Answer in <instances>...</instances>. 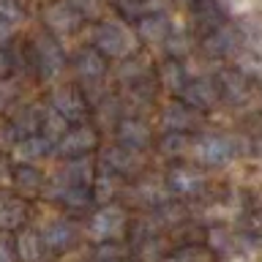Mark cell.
<instances>
[{
    "label": "cell",
    "instance_id": "cell-4",
    "mask_svg": "<svg viewBox=\"0 0 262 262\" xmlns=\"http://www.w3.org/2000/svg\"><path fill=\"white\" fill-rule=\"evenodd\" d=\"M139 36H142L147 44H161V41L169 38V22L164 14H147L139 19Z\"/></svg>",
    "mask_w": 262,
    "mask_h": 262
},
{
    "label": "cell",
    "instance_id": "cell-11",
    "mask_svg": "<svg viewBox=\"0 0 262 262\" xmlns=\"http://www.w3.org/2000/svg\"><path fill=\"white\" fill-rule=\"evenodd\" d=\"M205 49H208L210 55H219V57L229 55V52L235 49V36H232V30L216 28L208 38H205Z\"/></svg>",
    "mask_w": 262,
    "mask_h": 262
},
{
    "label": "cell",
    "instance_id": "cell-28",
    "mask_svg": "<svg viewBox=\"0 0 262 262\" xmlns=\"http://www.w3.org/2000/svg\"><path fill=\"white\" fill-rule=\"evenodd\" d=\"M186 3H196V0H186Z\"/></svg>",
    "mask_w": 262,
    "mask_h": 262
},
{
    "label": "cell",
    "instance_id": "cell-2",
    "mask_svg": "<svg viewBox=\"0 0 262 262\" xmlns=\"http://www.w3.org/2000/svg\"><path fill=\"white\" fill-rule=\"evenodd\" d=\"M77 19L79 16L74 14V8L66 3V0H57V3L47 6V11H44L47 28L55 30V33H71L74 28H77Z\"/></svg>",
    "mask_w": 262,
    "mask_h": 262
},
{
    "label": "cell",
    "instance_id": "cell-15",
    "mask_svg": "<svg viewBox=\"0 0 262 262\" xmlns=\"http://www.w3.org/2000/svg\"><path fill=\"white\" fill-rule=\"evenodd\" d=\"M71 237H74V229L66 224V221H52V224L47 227V232H44V241H47L49 246H55V249L69 246Z\"/></svg>",
    "mask_w": 262,
    "mask_h": 262
},
{
    "label": "cell",
    "instance_id": "cell-10",
    "mask_svg": "<svg viewBox=\"0 0 262 262\" xmlns=\"http://www.w3.org/2000/svg\"><path fill=\"white\" fill-rule=\"evenodd\" d=\"M216 85H219L216 88L219 93H224L227 98H232V101H237V98L246 96V77L241 71H221Z\"/></svg>",
    "mask_w": 262,
    "mask_h": 262
},
{
    "label": "cell",
    "instance_id": "cell-24",
    "mask_svg": "<svg viewBox=\"0 0 262 262\" xmlns=\"http://www.w3.org/2000/svg\"><path fill=\"white\" fill-rule=\"evenodd\" d=\"M167 49H169V55H186L188 52L186 36H169L167 38Z\"/></svg>",
    "mask_w": 262,
    "mask_h": 262
},
{
    "label": "cell",
    "instance_id": "cell-9",
    "mask_svg": "<svg viewBox=\"0 0 262 262\" xmlns=\"http://www.w3.org/2000/svg\"><path fill=\"white\" fill-rule=\"evenodd\" d=\"M164 123H167V128L172 131V134H183L186 128H191L196 123V115L191 106L186 104H172L167 112H164Z\"/></svg>",
    "mask_w": 262,
    "mask_h": 262
},
{
    "label": "cell",
    "instance_id": "cell-14",
    "mask_svg": "<svg viewBox=\"0 0 262 262\" xmlns=\"http://www.w3.org/2000/svg\"><path fill=\"white\" fill-rule=\"evenodd\" d=\"M161 85L167 90H183L186 88V74H183V66L178 60H169L161 66Z\"/></svg>",
    "mask_w": 262,
    "mask_h": 262
},
{
    "label": "cell",
    "instance_id": "cell-16",
    "mask_svg": "<svg viewBox=\"0 0 262 262\" xmlns=\"http://www.w3.org/2000/svg\"><path fill=\"white\" fill-rule=\"evenodd\" d=\"M93 145V134L88 128H77V131H69L63 139V150L66 153H85L88 147Z\"/></svg>",
    "mask_w": 262,
    "mask_h": 262
},
{
    "label": "cell",
    "instance_id": "cell-12",
    "mask_svg": "<svg viewBox=\"0 0 262 262\" xmlns=\"http://www.w3.org/2000/svg\"><path fill=\"white\" fill-rule=\"evenodd\" d=\"M77 71H79V77H85V79L101 77V74H104L101 55H98L96 49H85V52H79V57H77Z\"/></svg>",
    "mask_w": 262,
    "mask_h": 262
},
{
    "label": "cell",
    "instance_id": "cell-18",
    "mask_svg": "<svg viewBox=\"0 0 262 262\" xmlns=\"http://www.w3.org/2000/svg\"><path fill=\"white\" fill-rule=\"evenodd\" d=\"M19 257H22V262H38L41 241H38L36 232H22V237H19Z\"/></svg>",
    "mask_w": 262,
    "mask_h": 262
},
{
    "label": "cell",
    "instance_id": "cell-20",
    "mask_svg": "<svg viewBox=\"0 0 262 262\" xmlns=\"http://www.w3.org/2000/svg\"><path fill=\"white\" fill-rule=\"evenodd\" d=\"M172 183H175V188H178L180 194H188V191H196L202 180L196 178L194 172H186V169H180V172H175V178H172Z\"/></svg>",
    "mask_w": 262,
    "mask_h": 262
},
{
    "label": "cell",
    "instance_id": "cell-7",
    "mask_svg": "<svg viewBox=\"0 0 262 262\" xmlns=\"http://www.w3.org/2000/svg\"><path fill=\"white\" fill-rule=\"evenodd\" d=\"M123 227V210L118 208H104L90 224V235L93 237H110Z\"/></svg>",
    "mask_w": 262,
    "mask_h": 262
},
{
    "label": "cell",
    "instance_id": "cell-3",
    "mask_svg": "<svg viewBox=\"0 0 262 262\" xmlns=\"http://www.w3.org/2000/svg\"><path fill=\"white\" fill-rule=\"evenodd\" d=\"M196 153H200V159L208 161V164H224L232 150H229V142L224 137L208 134V137H202L200 142H196Z\"/></svg>",
    "mask_w": 262,
    "mask_h": 262
},
{
    "label": "cell",
    "instance_id": "cell-8",
    "mask_svg": "<svg viewBox=\"0 0 262 262\" xmlns=\"http://www.w3.org/2000/svg\"><path fill=\"white\" fill-rule=\"evenodd\" d=\"M52 110L66 120H77V118H82V110H85V106H82V98L74 93V90H57L52 96Z\"/></svg>",
    "mask_w": 262,
    "mask_h": 262
},
{
    "label": "cell",
    "instance_id": "cell-26",
    "mask_svg": "<svg viewBox=\"0 0 262 262\" xmlns=\"http://www.w3.org/2000/svg\"><path fill=\"white\" fill-rule=\"evenodd\" d=\"M0 262H14V257H11V249H8L6 243H0Z\"/></svg>",
    "mask_w": 262,
    "mask_h": 262
},
{
    "label": "cell",
    "instance_id": "cell-23",
    "mask_svg": "<svg viewBox=\"0 0 262 262\" xmlns=\"http://www.w3.org/2000/svg\"><path fill=\"white\" fill-rule=\"evenodd\" d=\"M22 16V8L16 0H0V19H6V22H16Z\"/></svg>",
    "mask_w": 262,
    "mask_h": 262
},
{
    "label": "cell",
    "instance_id": "cell-6",
    "mask_svg": "<svg viewBox=\"0 0 262 262\" xmlns=\"http://www.w3.org/2000/svg\"><path fill=\"white\" fill-rule=\"evenodd\" d=\"M183 96H186V101H188V106H196V110H208V106H213V101L219 98V90L210 85V82H205V79H200V82H191V85H186L183 88Z\"/></svg>",
    "mask_w": 262,
    "mask_h": 262
},
{
    "label": "cell",
    "instance_id": "cell-25",
    "mask_svg": "<svg viewBox=\"0 0 262 262\" xmlns=\"http://www.w3.org/2000/svg\"><path fill=\"white\" fill-rule=\"evenodd\" d=\"M11 36H14V25L6 22V19H0V47H3Z\"/></svg>",
    "mask_w": 262,
    "mask_h": 262
},
{
    "label": "cell",
    "instance_id": "cell-17",
    "mask_svg": "<svg viewBox=\"0 0 262 262\" xmlns=\"http://www.w3.org/2000/svg\"><path fill=\"white\" fill-rule=\"evenodd\" d=\"M47 150H49V142H47V139L30 137V139H25V142L16 147V156H19L22 161H36L38 156H44Z\"/></svg>",
    "mask_w": 262,
    "mask_h": 262
},
{
    "label": "cell",
    "instance_id": "cell-5",
    "mask_svg": "<svg viewBox=\"0 0 262 262\" xmlns=\"http://www.w3.org/2000/svg\"><path fill=\"white\" fill-rule=\"evenodd\" d=\"M38 57H41V74H44L47 79H52V77L60 74V69H63V52H60V47H57L55 41L41 38L38 41Z\"/></svg>",
    "mask_w": 262,
    "mask_h": 262
},
{
    "label": "cell",
    "instance_id": "cell-22",
    "mask_svg": "<svg viewBox=\"0 0 262 262\" xmlns=\"http://www.w3.org/2000/svg\"><path fill=\"white\" fill-rule=\"evenodd\" d=\"M66 3L74 8V14H77V16H96L98 11H101L98 0H66Z\"/></svg>",
    "mask_w": 262,
    "mask_h": 262
},
{
    "label": "cell",
    "instance_id": "cell-19",
    "mask_svg": "<svg viewBox=\"0 0 262 262\" xmlns=\"http://www.w3.org/2000/svg\"><path fill=\"white\" fill-rule=\"evenodd\" d=\"M120 137H123V142H128L131 147H139V145H145L147 142V131L142 123H123V131H120Z\"/></svg>",
    "mask_w": 262,
    "mask_h": 262
},
{
    "label": "cell",
    "instance_id": "cell-27",
    "mask_svg": "<svg viewBox=\"0 0 262 262\" xmlns=\"http://www.w3.org/2000/svg\"><path fill=\"white\" fill-rule=\"evenodd\" d=\"M8 66H11V60H8V55L6 52H0V77L8 71Z\"/></svg>",
    "mask_w": 262,
    "mask_h": 262
},
{
    "label": "cell",
    "instance_id": "cell-1",
    "mask_svg": "<svg viewBox=\"0 0 262 262\" xmlns=\"http://www.w3.org/2000/svg\"><path fill=\"white\" fill-rule=\"evenodd\" d=\"M96 47L98 52L110 55V57H126L134 52L137 36L131 33V28L120 19H106L96 28Z\"/></svg>",
    "mask_w": 262,
    "mask_h": 262
},
{
    "label": "cell",
    "instance_id": "cell-13",
    "mask_svg": "<svg viewBox=\"0 0 262 262\" xmlns=\"http://www.w3.org/2000/svg\"><path fill=\"white\" fill-rule=\"evenodd\" d=\"M194 14H196V19H200V22L210 25V28L216 30L219 22H221V0H196V3H194Z\"/></svg>",
    "mask_w": 262,
    "mask_h": 262
},
{
    "label": "cell",
    "instance_id": "cell-21",
    "mask_svg": "<svg viewBox=\"0 0 262 262\" xmlns=\"http://www.w3.org/2000/svg\"><path fill=\"white\" fill-rule=\"evenodd\" d=\"M19 219H22V205L19 202H3V210H0V224H3V227H14Z\"/></svg>",
    "mask_w": 262,
    "mask_h": 262
}]
</instances>
